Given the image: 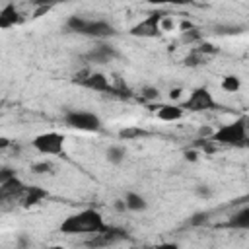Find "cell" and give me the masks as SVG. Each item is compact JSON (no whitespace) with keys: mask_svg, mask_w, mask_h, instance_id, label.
<instances>
[{"mask_svg":"<svg viewBox=\"0 0 249 249\" xmlns=\"http://www.w3.org/2000/svg\"><path fill=\"white\" fill-rule=\"evenodd\" d=\"M107 226L103 222V216L93 210V208H86L80 210L68 218H64V222L60 224V231L66 235H76V233H99L103 231Z\"/></svg>","mask_w":249,"mask_h":249,"instance_id":"6da1fadb","label":"cell"},{"mask_svg":"<svg viewBox=\"0 0 249 249\" xmlns=\"http://www.w3.org/2000/svg\"><path fill=\"white\" fill-rule=\"evenodd\" d=\"M66 29L80 33V35H88L93 39H107L115 35V27L109 21L103 19H86L82 16H70L66 19Z\"/></svg>","mask_w":249,"mask_h":249,"instance_id":"7a4b0ae2","label":"cell"},{"mask_svg":"<svg viewBox=\"0 0 249 249\" xmlns=\"http://www.w3.org/2000/svg\"><path fill=\"white\" fill-rule=\"evenodd\" d=\"M212 142L216 144H226V146H247L249 138H247V119L241 117L230 124L220 126L218 130H214V134L210 136Z\"/></svg>","mask_w":249,"mask_h":249,"instance_id":"3957f363","label":"cell"},{"mask_svg":"<svg viewBox=\"0 0 249 249\" xmlns=\"http://www.w3.org/2000/svg\"><path fill=\"white\" fill-rule=\"evenodd\" d=\"M64 123L84 132H97L101 128V119L89 111H68L64 115Z\"/></svg>","mask_w":249,"mask_h":249,"instance_id":"277c9868","label":"cell"},{"mask_svg":"<svg viewBox=\"0 0 249 249\" xmlns=\"http://www.w3.org/2000/svg\"><path fill=\"white\" fill-rule=\"evenodd\" d=\"M31 146L47 156H58L64 150V136L58 132H43L31 140Z\"/></svg>","mask_w":249,"mask_h":249,"instance_id":"5b68a950","label":"cell"},{"mask_svg":"<svg viewBox=\"0 0 249 249\" xmlns=\"http://www.w3.org/2000/svg\"><path fill=\"white\" fill-rule=\"evenodd\" d=\"M123 239H128V231H126V230L107 226L103 231L93 233V235L86 241V247H89V249H99V247H107V245H113V243L123 241Z\"/></svg>","mask_w":249,"mask_h":249,"instance_id":"8992f818","label":"cell"},{"mask_svg":"<svg viewBox=\"0 0 249 249\" xmlns=\"http://www.w3.org/2000/svg\"><path fill=\"white\" fill-rule=\"evenodd\" d=\"M181 107L187 109V111L198 113V111H210V109H214L216 107V101H214L212 93L206 88H196V89H193L191 97Z\"/></svg>","mask_w":249,"mask_h":249,"instance_id":"52a82bcc","label":"cell"},{"mask_svg":"<svg viewBox=\"0 0 249 249\" xmlns=\"http://www.w3.org/2000/svg\"><path fill=\"white\" fill-rule=\"evenodd\" d=\"M74 82L80 84V86H84V88H88V89H95V91H113L109 78H107L105 74H101V72H88V70H84L82 74H76V76H74Z\"/></svg>","mask_w":249,"mask_h":249,"instance_id":"ba28073f","label":"cell"},{"mask_svg":"<svg viewBox=\"0 0 249 249\" xmlns=\"http://www.w3.org/2000/svg\"><path fill=\"white\" fill-rule=\"evenodd\" d=\"M161 19H163V14L154 12L146 19H142L140 23H136L130 29V33L136 35V37H156V35L161 33V27H160L161 25Z\"/></svg>","mask_w":249,"mask_h":249,"instance_id":"9c48e42d","label":"cell"},{"mask_svg":"<svg viewBox=\"0 0 249 249\" xmlns=\"http://www.w3.org/2000/svg\"><path fill=\"white\" fill-rule=\"evenodd\" d=\"M27 191V187L18 179H10L6 183H0V198L2 200H16V198H21L23 193Z\"/></svg>","mask_w":249,"mask_h":249,"instance_id":"30bf717a","label":"cell"},{"mask_svg":"<svg viewBox=\"0 0 249 249\" xmlns=\"http://www.w3.org/2000/svg\"><path fill=\"white\" fill-rule=\"evenodd\" d=\"M113 56H117V51H115L111 45H105V43H101V45L93 47L91 51H88V53L84 54V58H86V60H89V62H99V64L109 62Z\"/></svg>","mask_w":249,"mask_h":249,"instance_id":"8fae6325","label":"cell"},{"mask_svg":"<svg viewBox=\"0 0 249 249\" xmlns=\"http://www.w3.org/2000/svg\"><path fill=\"white\" fill-rule=\"evenodd\" d=\"M18 21H21V18H19V14H18V10H16V6L14 4H6L2 10H0V27H12V25H16Z\"/></svg>","mask_w":249,"mask_h":249,"instance_id":"7c38bea8","label":"cell"},{"mask_svg":"<svg viewBox=\"0 0 249 249\" xmlns=\"http://www.w3.org/2000/svg\"><path fill=\"white\" fill-rule=\"evenodd\" d=\"M183 107L181 105H161L160 109H158V119H161V121H167V123H171V121H179L181 117H183Z\"/></svg>","mask_w":249,"mask_h":249,"instance_id":"4fadbf2b","label":"cell"},{"mask_svg":"<svg viewBox=\"0 0 249 249\" xmlns=\"http://www.w3.org/2000/svg\"><path fill=\"white\" fill-rule=\"evenodd\" d=\"M228 226L233 228V230H249V206H245L239 212H235L228 220Z\"/></svg>","mask_w":249,"mask_h":249,"instance_id":"5bb4252c","label":"cell"},{"mask_svg":"<svg viewBox=\"0 0 249 249\" xmlns=\"http://www.w3.org/2000/svg\"><path fill=\"white\" fill-rule=\"evenodd\" d=\"M124 202H126V208L132 210V212H140V210H146L148 208L146 198L142 195H138V193H132V191L124 195Z\"/></svg>","mask_w":249,"mask_h":249,"instance_id":"9a60e30c","label":"cell"},{"mask_svg":"<svg viewBox=\"0 0 249 249\" xmlns=\"http://www.w3.org/2000/svg\"><path fill=\"white\" fill-rule=\"evenodd\" d=\"M45 196H47V191H45V189H39V187H27V191H25L23 196H21V200H23L25 206H33V204L41 202Z\"/></svg>","mask_w":249,"mask_h":249,"instance_id":"2e32d148","label":"cell"},{"mask_svg":"<svg viewBox=\"0 0 249 249\" xmlns=\"http://www.w3.org/2000/svg\"><path fill=\"white\" fill-rule=\"evenodd\" d=\"M105 156H107V161H109V163L119 165V163H123V161H124L126 150H124L123 146H109V148H107V152H105Z\"/></svg>","mask_w":249,"mask_h":249,"instance_id":"e0dca14e","label":"cell"},{"mask_svg":"<svg viewBox=\"0 0 249 249\" xmlns=\"http://www.w3.org/2000/svg\"><path fill=\"white\" fill-rule=\"evenodd\" d=\"M239 88H241V82H239L237 76L230 74V76H224V78H222V89H224V91L235 93V91H239Z\"/></svg>","mask_w":249,"mask_h":249,"instance_id":"ac0fdd59","label":"cell"},{"mask_svg":"<svg viewBox=\"0 0 249 249\" xmlns=\"http://www.w3.org/2000/svg\"><path fill=\"white\" fill-rule=\"evenodd\" d=\"M181 41L187 43V45H191V43H198V41H200V31H198L196 27L185 29V31H181Z\"/></svg>","mask_w":249,"mask_h":249,"instance_id":"d6986e66","label":"cell"},{"mask_svg":"<svg viewBox=\"0 0 249 249\" xmlns=\"http://www.w3.org/2000/svg\"><path fill=\"white\" fill-rule=\"evenodd\" d=\"M53 169H54V165H53L51 161H37V163H33V165H31V171H33V173H37V175L53 173Z\"/></svg>","mask_w":249,"mask_h":249,"instance_id":"ffe728a7","label":"cell"},{"mask_svg":"<svg viewBox=\"0 0 249 249\" xmlns=\"http://www.w3.org/2000/svg\"><path fill=\"white\" fill-rule=\"evenodd\" d=\"M193 53H196L198 56L204 58V54H216L218 53V47H214L212 43H200V47H196Z\"/></svg>","mask_w":249,"mask_h":249,"instance_id":"44dd1931","label":"cell"},{"mask_svg":"<svg viewBox=\"0 0 249 249\" xmlns=\"http://www.w3.org/2000/svg\"><path fill=\"white\" fill-rule=\"evenodd\" d=\"M142 97L148 99V101H156L160 97V89L154 88V86H144L142 88Z\"/></svg>","mask_w":249,"mask_h":249,"instance_id":"7402d4cb","label":"cell"},{"mask_svg":"<svg viewBox=\"0 0 249 249\" xmlns=\"http://www.w3.org/2000/svg\"><path fill=\"white\" fill-rule=\"evenodd\" d=\"M208 222V212H195L189 220L191 226H200V224H206Z\"/></svg>","mask_w":249,"mask_h":249,"instance_id":"603a6c76","label":"cell"},{"mask_svg":"<svg viewBox=\"0 0 249 249\" xmlns=\"http://www.w3.org/2000/svg\"><path fill=\"white\" fill-rule=\"evenodd\" d=\"M239 31H241V27H237V25H216V33H220V35H233Z\"/></svg>","mask_w":249,"mask_h":249,"instance_id":"cb8c5ba5","label":"cell"},{"mask_svg":"<svg viewBox=\"0 0 249 249\" xmlns=\"http://www.w3.org/2000/svg\"><path fill=\"white\" fill-rule=\"evenodd\" d=\"M144 132L140 130V128H123L121 132H119V136L121 138H124V140H128V138H136V136H142Z\"/></svg>","mask_w":249,"mask_h":249,"instance_id":"d4e9b609","label":"cell"},{"mask_svg":"<svg viewBox=\"0 0 249 249\" xmlns=\"http://www.w3.org/2000/svg\"><path fill=\"white\" fill-rule=\"evenodd\" d=\"M195 193H196V196H200V198H210V196H212V189H210L208 185H204V183L196 185V187H195Z\"/></svg>","mask_w":249,"mask_h":249,"instance_id":"484cf974","label":"cell"},{"mask_svg":"<svg viewBox=\"0 0 249 249\" xmlns=\"http://www.w3.org/2000/svg\"><path fill=\"white\" fill-rule=\"evenodd\" d=\"M14 177H16V171H14L12 167L4 165V167L0 169V183H6V181H10V179H14Z\"/></svg>","mask_w":249,"mask_h":249,"instance_id":"4316f807","label":"cell"},{"mask_svg":"<svg viewBox=\"0 0 249 249\" xmlns=\"http://www.w3.org/2000/svg\"><path fill=\"white\" fill-rule=\"evenodd\" d=\"M200 62H204V58H202V56H198L196 53H191V54L185 58V64H187V66H198Z\"/></svg>","mask_w":249,"mask_h":249,"instance_id":"83f0119b","label":"cell"},{"mask_svg":"<svg viewBox=\"0 0 249 249\" xmlns=\"http://www.w3.org/2000/svg\"><path fill=\"white\" fill-rule=\"evenodd\" d=\"M161 31H169V29H173V19L171 18H167V16H163V19H161Z\"/></svg>","mask_w":249,"mask_h":249,"instance_id":"f1b7e54d","label":"cell"},{"mask_svg":"<svg viewBox=\"0 0 249 249\" xmlns=\"http://www.w3.org/2000/svg\"><path fill=\"white\" fill-rule=\"evenodd\" d=\"M185 160L187 161H196L198 160V152L196 150H187L185 152Z\"/></svg>","mask_w":249,"mask_h":249,"instance_id":"f546056e","label":"cell"},{"mask_svg":"<svg viewBox=\"0 0 249 249\" xmlns=\"http://www.w3.org/2000/svg\"><path fill=\"white\" fill-rule=\"evenodd\" d=\"M113 206H115V210H119V212H124V210H128V208H126V202H124V198H123V200H121V198H119V200H115V202H113Z\"/></svg>","mask_w":249,"mask_h":249,"instance_id":"4dcf8cb0","label":"cell"},{"mask_svg":"<svg viewBox=\"0 0 249 249\" xmlns=\"http://www.w3.org/2000/svg\"><path fill=\"white\" fill-rule=\"evenodd\" d=\"M16 249H29V243H27V237L25 235H21L19 239H18V247Z\"/></svg>","mask_w":249,"mask_h":249,"instance_id":"1f68e13d","label":"cell"},{"mask_svg":"<svg viewBox=\"0 0 249 249\" xmlns=\"http://www.w3.org/2000/svg\"><path fill=\"white\" fill-rule=\"evenodd\" d=\"M154 249H181L177 243H160V245H156Z\"/></svg>","mask_w":249,"mask_h":249,"instance_id":"d6a6232c","label":"cell"},{"mask_svg":"<svg viewBox=\"0 0 249 249\" xmlns=\"http://www.w3.org/2000/svg\"><path fill=\"white\" fill-rule=\"evenodd\" d=\"M181 93H183V89H181V88H173V89L169 91V97H171V99H179V97H181Z\"/></svg>","mask_w":249,"mask_h":249,"instance_id":"836d02e7","label":"cell"},{"mask_svg":"<svg viewBox=\"0 0 249 249\" xmlns=\"http://www.w3.org/2000/svg\"><path fill=\"white\" fill-rule=\"evenodd\" d=\"M8 144H10V140H8V138H2V140H0V146H2V148H6Z\"/></svg>","mask_w":249,"mask_h":249,"instance_id":"e575fe53","label":"cell"},{"mask_svg":"<svg viewBox=\"0 0 249 249\" xmlns=\"http://www.w3.org/2000/svg\"><path fill=\"white\" fill-rule=\"evenodd\" d=\"M47 249H64V247H60V245H53V247H47Z\"/></svg>","mask_w":249,"mask_h":249,"instance_id":"d590c367","label":"cell"}]
</instances>
